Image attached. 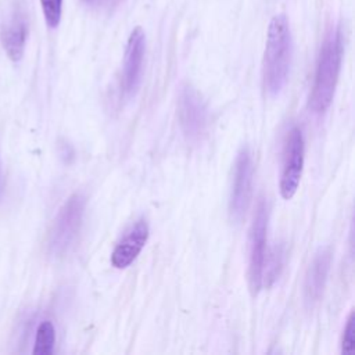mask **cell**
<instances>
[{
    "label": "cell",
    "mask_w": 355,
    "mask_h": 355,
    "mask_svg": "<svg viewBox=\"0 0 355 355\" xmlns=\"http://www.w3.org/2000/svg\"><path fill=\"white\" fill-rule=\"evenodd\" d=\"M119 3H121V0H105V4H107L108 7H114V6L119 4Z\"/></svg>",
    "instance_id": "16"
},
{
    "label": "cell",
    "mask_w": 355,
    "mask_h": 355,
    "mask_svg": "<svg viewBox=\"0 0 355 355\" xmlns=\"http://www.w3.org/2000/svg\"><path fill=\"white\" fill-rule=\"evenodd\" d=\"M293 60V36L288 19L284 14L272 18L263 53L262 78L269 96H276L284 87Z\"/></svg>",
    "instance_id": "1"
},
{
    "label": "cell",
    "mask_w": 355,
    "mask_h": 355,
    "mask_svg": "<svg viewBox=\"0 0 355 355\" xmlns=\"http://www.w3.org/2000/svg\"><path fill=\"white\" fill-rule=\"evenodd\" d=\"M148 225L144 219L136 220L122 236L111 254V263L116 269L128 268L143 250L148 239Z\"/></svg>",
    "instance_id": "10"
},
{
    "label": "cell",
    "mask_w": 355,
    "mask_h": 355,
    "mask_svg": "<svg viewBox=\"0 0 355 355\" xmlns=\"http://www.w3.org/2000/svg\"><path fill=\"white\" fill-rule=\"evenodd\" d=\"M85 1H86V3H92L93 0H85Z\"/></svg>",
    "instance_id": "17"
},
{
    "label": "cell",
    "mask_w": 355,
    "mask_h": 355,
    "mask_svg": "<svg viewBox=\"0 0 355 355\" xmlns=\"http://www.w3.org/2000/svg\"><path fill=\"white\" fill-rule=\"evenodd\" d=\"M283 259H284L283 244H276L275 247H272L269 254L265 257L262 284L265 283L268 287L272 286V283L280 275V270L283 268Z\"/></svg>",
    "instance_id": "12"
},
{
    "label": "cell",
    "mask_w": 355,
    "mask_h": 355,
    "mask_svg": "<svg viewBox=\"0 0 355 355\" xmlns=\"http://www.w3.org/2000/svg\"><path fill=\"white\" fill-rule=\"evenodd\" d=\"M268 204L263 198L258 201L250 234V263H248V284L255 295L262 287L263 262L266 257V232H268Z\"/></svg>",
    "instance_id": "5"
},
{
    "label": "cell",
    "mask_w": 355,
    "mask_h": 355,
    "mask_svg": "<svg viewBox=\"0 0 355 355\" xmlns=\"http://www.w3.org/2000/svg\"><path fill=\"white\" fill-rule=\"evenodd\" d=\"M146 35L144 31L137 26L129 35L122 67V90L128 97L135 96L139 89L141 80Z\"/></svg>",
    "instance_id": "8"
},
{
    "label": "cell",
    "mask_w": 355,
    "mask_h": 355,
    "mask_svg": "<svg viewBox=\"0 0 355 355\" xmlns=\"http://www.w3.org/2000/svg\"><path fill=\"white\" fill-rule=\"evenodd\" d=\"M55 344V329L50 320H43L36 329L33 354L35 355H50L54 351Z\"/></svg>",
    "instance_id": "13"
},
{
    "label": "cell",
    "mask_w": 355,
    "mask_h": 355,
    "mask_svg": "<svg viewBox=\"0 0 355 355\" xmlns=\"http://www.w3.org/2000/svg\"><path fill=\"white\" fill-rule=\"evenodd\" d=\"M343 60V33L340 26H331L326 33L309 96V108L315 114H323L331 104Z\"/></svg>",
    "instance_id": "2"
},
{
    "label": "cell",
    "mask_w": 355,
    "mask_h": 355,
    "mask_svg": "<svg viewBox=\"0 0 355 355\" xmlns=\"http://www.w3.org/2000/svg\"><path fill=\"white\" fill-rule=\"evenodd\" d=\"M44 21L49 28H57L62 14V0H40Z\"/></svg>",
    "instance_id": "14"
},
{
    "label": "cell",
    "mask_w": 355,
    "mask_h": 355,
    "mask_svg": "<svg viewBox=\"0 0 355 355\" xmlns=\"http://www.w3.org/2000/svg\"><path fill=\"white\" fill-rule=\"evenodd\" d=\"M28 37V19L22 6H14L0 28V40L8 58L14 62L24 55Z\"/></svg>",
    "instance_id": "9"
},
{
    "label": "cell",
    "mask_w": 355,
    "mask_h": 355,
    "mask_svg": "<svg viewBox=\"0 0 355 355\" xmlns=\"http://www.w3.org/2000/svg\"><path fill=\"white\" fill-rule=\"evenodd\" d=\"M252 175L254 165L251 153L248 147H243L236 157L233 184L229 198V212L234 222H240L248 209L252 193Z\"/></svg>",
    "instance_id": "6"
},
{
    "label": "cell",
    "mask_w": 355,
    "mask_h": 355,
    "mask_svg": "<svg viewBox=\"0 0 355 355\" xmlns=\"http://www.w3.org/2000/svg\"><path fill=\"white\" fill-rule=\"evenodd\" d=\"M331 263V251L329 247L319 248L313 255L304 282V298L308 306H312L323 294L327 275Z\"/></svg>",
    "instance_id": "11"
},
{
    "label": "cell",
    "mask_w": 355,
    "mask_h": 355,
    "mask_svg": "<svg viewBox=\"0 0 355 355\" xmlns=\"http://www.w3.org/2000/svg\"><path fill=\"white\" fill-rule=\"evenodd\" d=\"M341 352L344 355L355 354V312L352 311L347 319L341 340Z\"/></svg>",
    "instance_id": "15"
},
{
    "label": "cell",
    "mask_w": 355,
    "mask_h": 355,
    "mask_svg": "<svg viewBox=\"0 0 355 355\" xmlns=\"http://www.w3.org/2000/svg\"><path fill=\"white\" fill-rule=\"evenodd\" d=\"M85 204V197L75 193L60 208L49 237V250L53 255H62L73 245L82 227Z\"/></svg>",
    "instance_id": "3"
},
{
    "label": "cell",
    "mask_w": 355,
    "mask_h": 355,
    "mask_svg": "<svg viewBox=\"0 0 355 355\" xmlns=\"http://www.w3.org/2000/svg\"><path fill=\"white\" fill-rule=\"evenodd\" d=\"M304 136L300 128H293L287 136L284 148V161L280 175V194L284 200H290L300 184L304 168Z\"/></svg>",
    "instance_id": "7"
},
{
    "label": "cell",
    "mask_w": 355,
    "mask_h": 355,
    "mask_svg": "<svg viewBox=\"0 0 355 355\" xmlns=\"http://www.w3.org/2000/svg\"><path fill=\"white\" fill-rule=\"evenodd\" d=\"M178 118L187 141L197 143L201 140L208 126V108L201 94L189 83H184L179 90Z\"/></svg>",
    "instance_id": "4"
}]
</instances>
